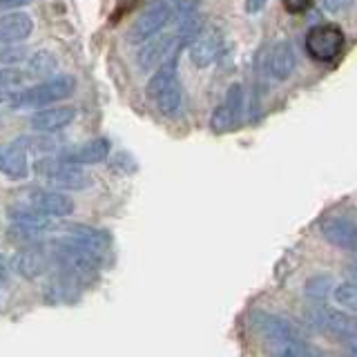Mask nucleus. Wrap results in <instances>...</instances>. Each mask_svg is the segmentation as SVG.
<instances>
[{"label":"nucleus","mask_w":357,"mask_h":357,"mask_svg":"<svg viewBox=\"0 0 357 357\" xmlns=\"http://www.w3.org/2000/svg\"><path fill=\"white\" fill-rule=\"evenodd\" d=\"M252 328L257 331V335H261L264 340H268L271 344L284 346L288 342L301 340L299 328L293 321H288L286 317L273 315V312H264V310H255L250 317Z\"/></svg>","instance_id":"nucleus-5"},{"label":"nucleus","mask_w":357,"mask_h":357,"mask_svg":"<svg viewBox=\"0 0 357 357\" xmlns=\"http://www.w3.org/2000/svg\"><path fill=\"white\" fill-rule=\"evenodd\" d=\"M54 266V257L50 248H38L36 245H25L16 257H14V271L25 277V279H38L47 271H52Z\"/></svg>","instance_id":"nucleus-11"},{"label":"nucleus","mask_w":357,"mask_h":357,"mask_svg":"<svg viewBox=\"0 0 357 357\" xmlns=\"http://www.w3.org/2000/svg\"><path fill=\"white\" fill-rule=\"evenodd\" d=\"M25 59V50H0V63H16Z\"/></svg>","instance_id":"nucleus-29"},{"label":"nucleus","mask_w":357,"mask_h":357,"mask_svg":"<svg viewBox=\"0 0 357 357\" xmlns=\"http://www.w3.org/2000/svg\"><path fill=\"white\" fill-rule=\"evenodd\" d=\"M27 152L29 148L25 139H16L0 145V174H5L11 181H25L29 176Z\"/></svg>","instance_id":"nucleus-10"},{"label":"nucleus","mask_w":357,"mask_h":357,"mask_svg":"<svg viewBox=\"0 0 357 357\" xmlns=\"http://www.w3.org/2000/svg\"><path fill=\"white\" fill-rule=\"evenodd\" d=\"M310 328L333 333L335 337H357V315H349L342 310H331L324 306H312L306 312Z\"/></svg>","instance_id":"nucleus-4"},{"label":"nucleus","mask_w":357,"mask_h":357,"mask_svg":"<svg viewBox=\"0 0 357 357\" xmlns=\"http://www.w3.org/2000/svg\"><path fill=\"white\" fill-rule=\"evenodd\" d=\"M67 232H70L72 237L85 241L87 245H92V248H96L98 252H103V255H105V250L109 248V237H107V232L94 230V228H89V226H70V228H67Z\"/></svg>","instance_id":"nucleus-20"},{"label":"nucleus","mask_w":357,"mask_h":357,"mask_svg":"<svg viewBox=\"0 0 357 357\" xmlns=\"http://www.w3.org/2000/svg\"><path fill=\"white\" fill-rule=\"evenodd\" d=\"M74 119H76V109L72 105H54V107L45 105L38 112H33L29 119V126L36 132L52 134V132L67 128Z\"/></svg>","instance_id":"nucleus-13"},{"label":"nucleus","mask_w":357,"mask_h":357,"mask_svg":"<svg viewBox=\"0 0 357 357\" xmlns=\"http://www.w3.org/2000/svg\"><path fill=\"white\" fill-rule=\"evenodd\" d=\"M152 100L156 103V107H159V112L163 116L176 119L183 109V87H181V83H178V78L172 81L170 85H165Z\"/></svg>","instance_id":"nucleus-18"},{"label":"nucleus","mask_w":357,"mask_h":357,"mask_svg":"<svg viewBox=\"0 0 357 357\" xmlns=\"http://www.w3.org/2000/svg\"><path fill=\"white\" fill-rule=\"evenodd\" d=\"M321 234L331 245L346 252L357 250V223L346 217H328L321 221Z\"/></svg>","instance_id":"nucleus-12"},{"label":"nucleus","mask_w":357,"mask_h":357,"mask_svg":"<svg viewBox=\"0 0 357 357\" xmlns=\"http://www.w3.org/2000/svg\"><path fill=\"white\" fill-rule=\"evenodd\" d=\"M297 67V54L290 40H279L268 54V72L275 81H288Z\"/></svg>","instance_id":"nucleus-15"},{"label":"nucleus","mask_w":357,"mask_h":357,"mask_svg":"<svg viewBox=\"0 0 357 357\" xmlns=\"http://www.w3.org/2000/svg\"><path fill=\"white\" fill-rule=\"evenodd\" d=\"M29 204L50 217H70L74 212V199L59 190H33Z\"/></svg>","instance_id":"nucleus-14"},{"label":"nucleus","mask_w":357,"mask_h":357,"mask_svg":"<svg viewBox=\"0 0 357 357\" xmlns=\"http://www.w3.org/2000/svg\"><path fill=\"white\" fill-rule=\"evenodd\" d=\"M11 221H16V223H25V226H31V228H38V230H47L50 228V215H45V212L36 210V208H16V210H11Z\"/></svg>","instance_id":"nucleus-22"},{"label":"nucleus","mask_w":357,"mask_h":357,"mask_svg":"<svg viewBox=\"0 0 357 357\" xmlns=\"http://www.w3.org/2000/svg\"><path fill=\"white\" fill-rule=\"evenodd\" d=\"M346 273H349L351 279H355V282H357V259H353L349 266H346Z\"/></svg>","instance_id":"nucleus-33"},{"label":"nucleus","mask_w":357,"mask_h":357,"mask_svg":"<svg viewBox=\"0 0 357 357\" xmlns=\"http://www.w3.org/2000/svg\"><path fill=\"white\" fill-rule=\"evenodd\" d=\"M319 3L328 14H342V11H346L353 5V0H319Z\"/></svg>","instance_id":"nucleus-28"},{"label":"nucleus","mask_w":357,"mask_h":357,"mask_svg":"<svg viewBox=\"0 0 357 357\" xmlns=\"http://www.w3.org/2000/svg\"><path fill=\"white\" fill-rule=\"evenodd\" d=\"M335 301L346 310L357 312V282H344L335 288Z\"/></svg>","instance_id":"nucleus-25"},{"label":"nucleus","mask_w":357,"mask_h":357,"mask_svg":"<svg viewBox=\"0 0 357 357\" xmlns=\"http://www.w3.org/2000/svg\"><path fill=\"white\" fill-rule=\"evenodd\" d=\"M333 286H335V279L331 275H315L310 277L306 286H304V293L310 301H324L331 293H333Z\"/></svg>","instance_id":"nucleus-21"},{"label":"nucleus","mask_w":357,"mask_h":357,"mask_svg":"<svg viewBox=\"0 0 357 357\" xmlns=\"http://www.w3.org/2000/svg\"><path fill=\"white\" fill-rule=\"evenodd\" d=\"M109 154V141L105 137H98L92 141H85L78 150H72L63 161L74 163V165H96L103 163Z\"/></svg>","instance_id":"nucleus-17"},{"label":"nucleus","mask_w":357,"mask_h":357,"mask_svg":"<svg viewBox=\"0 0 357 357\" xmlns=\"http://www.w3.org/2000/svg\"><path fill=\"white\" fill-rule=\"evenodd\" d=\"M344 31L337 25H317L306 33V52L319 63L337 61L344 52Z\"/></svg>","instance_id":"nucleus-2"},{"label":"nucleus","mask_w":357,"mask_h":357,"mask_svg":"<svg viewBox=\"0 0 357 357\" xmlns=\"http://www.w3.org/2000/svg\"><path fill=\"white\" fill-rule=\"evenodd\" d=\"M54 70H56V59H54V54H50V52L33 54L29 59V63H27L29 76H47Z\"/></svg>","instance_id":"nucleus-24"},{"label":"nucleus","mask_w":357,"mask_h":357,"mask_svg":"<svg viewBox=\"0 0 357 357\" xmlns=\"http://www.w3.org/2000/svg\"><path fill=\"white\" fill-rule=\"evenodd\" d=\"M7 277H9V266H7V261H5V257L0 255V284L7 282Z\"/></svg>","instance_id":"nucleus-32"},{"label":"nucleus","mask_w":357,"mask_h":357,"mask_svg":"<svg viewBox=\"0 0 357 357\" xmlns=\"http://www.w3.org/2000/svg\"><path fill=\"white\" fill-rule=\"evenodd\" d=\"M266 5V0H245V11L248 14H257V11H261Z\"/></svg>","instance_id":"nucleus-31"},{"label":"nucleus","mask_w":357,"mask_h":357,"mask_svg":"<svg viewBox=\"0 0 357 357\" xmlns=\"http://www.w3.org/2000/svg\"><path fill=\"white\" fill-rule=\"evenodd\" d=\"M31 0H0V11H14L18 7L29 5Z\"/></svg>","instance_id":"nucleus-30"},{"label":"nucleus","mask_w":357,"mask_h":357,"mask_svg":"<svg viewBox=\"0 0 357 357\" xmlns=\"http://www.w3.org/2000/svg\"><path fill=\"white\" fill-rule=\"evenodd\" d=\"M243 114V85L241 83H232L226 92V98L223 103L215 107L210 116V128L212 132L223 134L234 130V126L241 121Z\"/></svg>","instance_id":"nucleus-8"},{"label":"nucleus","mask_w":357,"mask_h":357,"mask_svg":"<svg viewBox=\"0 0 357 357\" xmlns=\"http://www.w3.org/2000/svg\"><path fill=\"white\" fill-rule=\"evenodd\" d=\"M33 31V20L29 14L22 11H9V14L0 16V45H16L29 38Z\"/></svg>","instance_id":"nucleus-16"},{"label":"nucleus","mask_w":357,"mask_h":357,"mask_svg":"<svg viewBox=\"0 0 357 357\" xmlns=\"http://www.w3.org/2000/svg\"><path fill=\"white\" fill-rule=\"evenodd\" d=\"M282 5L288 14H304L312 7V0H282Z\"/></svg>","instance_id":"nucleus-27"},{"label":"nucleus","mask_w":357,"mask_h":357,"mask_svg":"<svg viewBox=\"0 0 357 357\" xmlns=\"http://www.w3.org/2000/svg\"><path fill=\"white\" fill-rule=\"evenodd\" d=\"M172 16H174V9L170 3H165V0L154 3L132 22V27L128 31V43L139 45V43L150 40L152 36H156V33H161V29L170 22Z\"/></svg>","instance_id":"nucleus-3"},{"label":"nucleus","mask_w":357,"mask_h":357,"mask_svg":"<svg viewBox=\"0 0 357 357\" xmlns=\"http://www.w3.org/2000/svg\"><path fill=\"white\" fill-rule=\"evenodd\" d=\"M22 81V74L16 70H0V89H9Z\"/></svg>","instance_id":"nucleus-26"},{"label":"nucleus","mask_w":357,"mask_h":357,"mask_svg":"<svg viewBox=\"0 0 357 357\" xmlns=\"http://www.w3.org/2000/svg\"><path fill=\"white\" fill-rule=\"evenodd\" d=\"M223 52V33L219 27H208L201 29L197 36L190 40V61L197 67H208L215 63Z\"/></svg>","instance_id":"nucleus-9"},{"label":"nucleus","mask_w":357,"mask_h":357,"mask_svg":"<svg viewBox=\"0 0 357 357\" xmlns=\"http://www.w3.org/2000/svg\"><path fill=\"white\" fill-rule=\"evenodd\" d=\"M76 92V81L70 74H61L54 76L50 81H43L38 85H33L29 89H22V92H16L14 98H11V107L16 109H38L45 105L59 103V100L70 98Z\"/></svg>","instance_id":"nucleus-1"},{"label":"nucleus","mask_w":357,"mask_h":357,"mask_svg":"<svg viewBox=\"0 0 357 357\" xmlns=\"http://www.w3.org/2000/svg\"><path fill=\"white\" fill-rule=\"evenodd\" d=\"M38 172L47 181L61 190H83L92 183L89 176L81 165L67 163V161H38Z\"/></svg>","instance_id":"nucleus-6"},{"label":"nucleus","mask_w":357,"mask_h":357,"mask_svg":"<svg viewBox=\"0 0 357 357\" xmlns=\"http://www.w3.org/2000/svg\"><path fill=\"white\" fill-rule=\"evenodd\" d=\"M40 234H43V230L25 226V223H16V221L11 223V228H9V239L16 241V243H22V245L40 243Z\"/></svg>","instance_id":"nucleus-23"},{"label":"nucleus","mask_w":357,"mask_h":357,"mask_svg":"<svg viewBox=\"0 0 357 357\" xmlns=\"http://www.w3.org/2000/svg\"><path fill=\"white\" fill-rule=\"evenodd\" d=\"M176 67H178V56L174 52L165 63H161L159 67H156V72L152 74V78L148 81V87H145V92H148L150 98H154L156 94H159L165 85H170L172 81H176V78H178L176 76L178 74Z\"/></svg>","instance_id":"nucleus-19"},{"label":"nucleus","mask_w":357,"mask_h":357,"mask_svg":"<svg viewBox=\"0 0 357 357\" xmlns=\"http://www.w3.org/2000/svg\"><path fill=\"white\" fill-rule=\"evenodd\" d=\"M183 43V38L178 33H156L150 40L143 43V47L137 54V63L143 72L156 70L161 63H165L174 52H178V45Z\"/></svg>","instance_id":"nucleus-7"}]
</instances>
